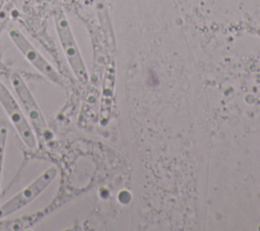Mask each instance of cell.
I'll return each mask as SVG.
<instances>
[{
  "label": "cell",
  "instance_id": "1",
  "mask_svg": "<svg viewBox=\"0 0 260 231\" xmlns=\"http://www.w3.org/2000/svg\"><path fill=\"white\" fill-rule=\"evenodd\" d=\"M53 17L61 48L71 70L73 71L74 75L76 76L79 82L86 83L88 80L86 67L83 62L77 43L75 41L72 30L70 27L66 13L61 7H59L55 9Z\"/></svg>",
  "mask_w": 260,
  "mask_h": 231
},
{
  "label": "cell",
  "instance_id": "2",
  "mask_svg": "<svg viewBox=\"0 0 260 231\" xmlns=\"http://www.w3.org/2000/svg\"><path fill=\"white\" fill-rule=\"evenodd\" d=\"M10 83L20 104L22 105V108L25 112V116L36 136L41 141L50 139L52 137V133L49 129L46 118L22 77L18 73L13 72L10 76Z\"/></svg>",
  "mask_w": 260,
  "mask_h": 231
},
{
  "label": "cell",
  "instance_id": "3",
  "mask_svg": "<svg viewBox=\"0 0 260 231\" xmlns=\"http://www.w3.org/2000/svg\"><path fill=\"white\" fill-rule=\"evenodd\" d=\"M56 175L57 170L55 167H50L44 171L31 183H29L9 200L0 206V219L15 213L30 204L51 184Z\"/></svg>",
  "mask_w": 260,
  "mask_h": 231
},
{
  "label": "cell",
  "instance_id": "4",
  "mask_svg": "<svg viewBox=\"0 0 260 231\" xmlns=\"http://www.w3.org/2000/svg\"><path fill=\"white\" fill-rule=\"evenodd\" d=\"M0 104L10 122L16 129L19 137L29 149H35L37 147V136L26 118L22 112L20 106L18 105L15 98L11 95L8 89L0 81Z\"/></svg>",
  "mask_w": 260,
  "mask_h": 231
},
{
  "label": "cell",
  "instance_id": "5",
  "mask_svg": "<svg viewBox=\"0 0 260 231\" xmlns=\"http://www.w3.org/2000/svg\"><path fill=\"white\" fill-rule=\"evenodd\" d=\"M9 38L22 54V56L34 66L40 73L47 77L50 81L56 84H63L61 75L57 70L44 58V56L34 47V45L26 39V37L17 28H11L8 32Z\"/></svg>",
  "mask_w": 260,
  "mask_h": 231
},
{
  "label": "cell",
  "instance_id": "6",
  "mask_svg": "<svg viewBox=\"0 0 260 231\" xmlns=\"http://www.w3.org/2000/svg\"><path fill=\"white\" fill-rule=\"evenodd\" d=\"M7 135H8V125L6 121H0V190H1V178H2L3 160H4Z\"/></svg>",
  "mask_w": 260,
  "mask_h": 231
}]
</instances>
